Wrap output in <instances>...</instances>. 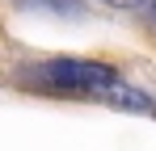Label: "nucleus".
<instances>
[{"mask_svg":"<svg viewBox=\"0 0 156 151\" xmlns=\"http://www.w3.org/2000/svg\"><path fill=\"white\" fill-rule=\"evenodd\" d=\"M118 72L97 59H51V63H34L26 72V84L42 88V92H59V97H101L105 84H114Z\"/></svg>","mask_w":156,"mask_h":151,"instance_id":"f257e3e1","label":"nucleus"},{"mask_svg":"<svg viewBox=\"0 0 156 151\" xmlns=\"http://www.w3.org/2000/svg\"><path fill=\"white\" fill-rule=\"evenodd\" d=\"M97 101H101V105H114V109H127V113H156V105L148 101V92L131 88V84H122V80L105 84Z\"/></svg>","mask_w":156,"mask_h":151,"instance_id":"f03ea898","label":"nucleus"},{"mask_svg":"<svg viewBox=\"0 0 156 151\" xmlns=\"http://www.w3.org/2000/svg\"><path fill=\"white\" fill-rule=\"evenodd\" d=\"M110 4H118V8H131V4H144V0H110Z\"/></svg>","mask_w":156,"mask_h":151,"instance_id":"7ed1b4c3","label":"nucleus"},{"mask_svg":"<svg viewBox=\"0 0 156 151\" xmlns=\"http://www.w3.org/2000/svg\"><path fill=\"white\" fill-rule=\"evenodd\" d=\"M144 8H148V13H152V17H156V0H144Z\"/></svg>","mask_w":156,"mask_h":151,"instance_id":"20e7f679","label":"nucleus"}]
</instances>
